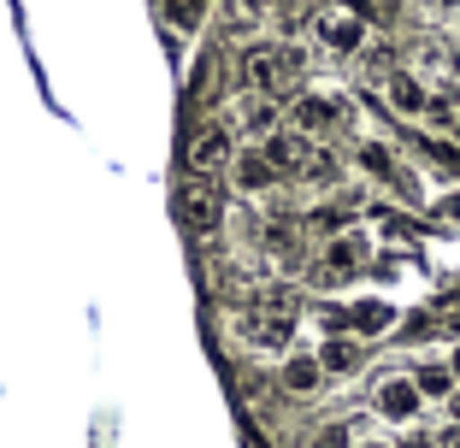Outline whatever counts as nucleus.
<instances>
[{
	"label": "nucleus",
	"mask_w": 460,
	"mask_h": 448,
	"mask_svg": "<svg viewBox=\"0 0 460 448\" xmlns=\"http://www.w3.org/2000/svg\"><path fill=\"white\" fill-rule=\"evenodd\" d=\"M218 89V54L207 48L201 59H195V71H190V95H213Z\"/></svg>",
	"instance_id": "nucleus-22"
},
{
	"label": "nucleus",
	"mask_w": 460,
	"mask_h": 448,
	"mask_svg": "<svg viewBox=\"0 0 460 448\" xmlns=\"http://www.w3.org/2000/svg\"><path fill=\"white\" fill-rule=\"evenodd\" d=\"M278 390L284 395H319L325 390V366H319V354H284L278 360Z\"/></svg>",
	"instance_id": "nucleus-14"
},
{
	"label": "nucleus",
	"mask_w": 460,
	"mask_h": 448,
	"mask_svg": "<svg viewBox=\"0 0 460 448\" xmlns=\"http://www.w3.org/2000/svg\"><path fill=\"white\" fill-rule=\"evenodd\" d=\"M342 325H349V337L378 342V337H390V330H395V307H390V301H354V307L342 312Z\"/></svg>",
	"instance_id": "nucleus-15"
},
{
	"label": "nucleus",
	"mask_w": 460,
	"mask_h": 448,
	"mask_svg": "<svg viewBox=\"0 0 460 448\" xmlns=\"http://www.w3.org/2000/svg\"><path fill=\"white\" fill-rule=\"evenodd\" d=\"M413 383H420L425 401H431V395H437V401H448V395L460 390L455 372H448V360H420V366H413Z\"/></svg>",
	"instance_id": "nucleus-19"
},
{
	"label": "nucleus",
	"mask_w": 460,
	"mask_h": 448,
	"mask_svg": "<svg viewBox=\"0 0 460 448\" xmlns=\"http://www.w3.org/2000/svg\"><path fill=\"white\" fill-rule=\"evenodd\" d=\"M366 259H372V242H366L360 231L331 236L325 254H319V266H313V289H331V284H342V277H354Z\"/></svg>",
	"instance_id": "nucleus-9"
},
{
	"label": "nucleus",
	"mask_w": 460,
	"mask_h": 448,
	"mask_svg": "<svg viewBox=\"0 0 460 448\" xmlns=\"http://www.w3.org/2000/svg\"><path fill=\"white\" fill-rule=\"evenodd\" d=\"M354 165H360L366 177H378V183H390V177H402V165H395V148L378 136H366L360 148H354Z\"/></svg>",
	"instance_id": "nucleus-18"
},
{
	"label": "nucleus",
	"mask_w": 460,
	"mask_h": 448,
	"mask_svg": "<svg viewBox=\"0 0 460 448\" xmlns=\"http://www.w3.org/2000/svg\"><path fill=\"white\" fill-rule=\"evenodd\" d=\"M402 59H407V71H413V77H425L431 89H437V83H455V77H460V54L448 48L443 30H425V36H413Z\"/></svg>",
	"instance_id": "nucleus-7"
},
{
	"label": "nucleus",
	"mask_w": 460,
	"mask_h": 448,
	"mask_svg": "<svg viewBox=\"0 0 460 448\" xmlns=\"http://www.w3.org/2000/svg\"><path fill=\"white\" fill-rule=\"evenodd\" d=\"M378 101L395 112V119H431L443 95H437L425 77H413L407 66H395V71H384V77H378Z\"/></svg>",
	"instance_id": "nucleus-6"
},
{
	"label": "nucleus",
	"mask_w": 460,
	"mask_h": 448,
	"mask_svg": "<svg viewBox=\"0 0 460 448\" xmlns=\"http://www.w3.org/2000/svg\"><path fill=\"white\" fill-rule=\"evenodd\" d=\"M289 124V107H278L271 95H254V89H243V95L230 101V130H248V136L266 142L271 130H284Z\"/></svg>",
	"instance_id": "nucleus-11"
},
{
	"label": "nucleus",
	"mask_w": 460,
	"mask_h": 448,
	"mask_svg": "<svg viewBox=\"0 0 460 448\" xmlns=\"http://www.w3.org/2000/svg\"><path fill=\"white\" fill-rule=\"evenodd\" d=\"M448 136H455V142H460V101H455V130H448Z\"/></svg>",
	"instance_id": "nucleus-29"
},
{
	"label": "nucleus",
	"mask_w": 460,
	"mask_h": 448,
	"mask_svg": "<svg viewBox=\"0 0 460 448\" xmlns=\"http://www.w3.org/2000/svg\"><path fill=\"white\" fill-rule=\"evenodd\" d=\"M236 337L248 342V348H260V354H296V312H260V307H248L243 319H236Z\"/></svg>",
	"instance_id": "nucleus-8"
},
{
	"label": "nucleus",
	"mask_w": 460,
	"mask_h": 448,
	"mask_svg": "<svg viewBox=\"0 0 460 448\" xmlns=\"http://www.w3.org/2000/svg\"><path fill=\"white\" fill-rule=\"evenodd\" d=\"M337 177H342V160H337L331 148H319V154H313V165H307V177H301V183H319V189H331Z\"/></svg>",
	"instance_id": "nucleus-21"
},
{
	"label": "nucleus",
	"mask_w": 460,
	"mask_h": 448,
	"mask_svg": "<svg viewBox=\"0 0 460 448\" xmlns=\"http://www.w3.org/2000/svg\"><path fill=\"white\" fill-rule=\"evenodd\" d=\"M395 448H437V436H431V431H407Z\"/></svg>",
	"instance_id": "nucleus-24"
},
{
	"label": "nucleus",
	"mask_w": 460,
	"mask_h": 448,
	"mask_svg": "<svg viewBox=\"0 0 460 448\" xmlns=\"http://www.w3.org/2000/svg\"><path fill=\"white\" fill-rule=\"evenodd\" d=\"M437 448H460V425H448V431L437 436Z\"/></svg>",
	"instance_id": "nucleus-25"
},
{
	"label": "nucleus",
	"mask_w": 460,
	"mask_h": 448,
	"mask_svg": "<svg viewBox=\"0 0 460 448\" xmlns=\"http://www.w3.org/2000/svg\"><path fill=\"white\" fill-rule=\"evenodd\" d=\"M425 408L420 383H413V372H390V378H378V390H372V413L390 425H413Z\"/></svg>",
	"instance_id": "nucleus-10"
},
{
	"label": "nucleus",
	"mask_w": 460,
	"mask_h": 448,
	"mask_svg": "<svg viewBox=\"0 0 460 448\" xmlns=\"http://www.w3.org/2000/svg\"><path fill=\"white\" fill-rule=\"evenodd\" d=\"M407 6H413L431 30H455L460 24V0H407Z\"/></svg>",
	"instance_id": "nucleus-20"
},
{
	"label": "nucleus",
	"mask_w": 460,
	"mask_h": 448,
	"mask_svg": "<svg viewBox=\"0 0 460 448\" xmlns=\"http://www.w3.org/2000/svg\"><path fill=\"white\" fill-rule=\"evenodd\" d=\"M236 130H230V119H207L195 124V136L183 142V165H190V177H218L236 165Z\"/></svg>",
	"instance_id": "nucleus-5"
},
{
	"label": "nucleus",
	"mask_w": 460,
	"mask_h": 448,
	"mask_svg": "<svg viewBox=\"0 0 460 448\" xmlns=\"http://www.w3.org/2000/svg\"><path fill=\"white\" fill-rule=\"evenodd\" d=\"M354 448H395V443H384V436H366V443H354Z\"/></svg>",
	"instance_id": "nucleus-27"
},
{
	"label": "nucleus",
	"mask_w": 460,
	"mask_h": 448,
	"mask_svg": "<svg viewBox=\"0 0 460 448\" xmlns=\"http://www.w3.org/2000/svg\"><path fill=\"white\" fill-rule=\"evenodd\" d=\"M225 177H230V189H236V195H271L278 183H284V177L271 171V160H266L260 148H243V154H236V165H230Z\"/></svg>",
	"instance_id": "nucleus-13"
},
{
	"label": "nucleus",
	"mask_w": 460,
	"mask_h": 448,
	"mask_svg": "<svg viewBox=\"0 0 460 448\" xmlns=\"http://www.w3.org/2000/svg\"><path fill=\"white\" fill-rule=\"evenodd\" d=\"M260 24H266V0H225V13H218V36L230 41H248Z\"/></svg>",
	"instance_id": "nucleus-17"
},
{
	"label": "nucleus",
	"mask_w": 460,
	"mask_h": 448,
	"mask_svg": "<svg viewBox=\"0 0 460 448\" xmlns=\"http://www.w3.org/2000/svg\"><path fill=\"white\" fill-rule=\"evenodd\" d=\"M301 71H307V54H301V48H278V41L243 48V59H236V77H243V89H254V95H271V101L289 95Z\"/></svg>",
	"instance_id": "nucleus-1"
},
{
	"label": "nucleus",
	"mask_w": 460,
	"mask_h": 448,
	"mask_svg": "<svg viewBox=\"0 0 460 448\" xmlns=\"http://www.w3.org/2000/svg\"><path fill=\"white\" fill-rule=\"evenodd\" d=\"M448 372H455V383H460V348H455V354H448Z\"/></svg>",
	"instance_id": "nucleus-28"
},
{
	"label": "nucleus",
	"mask_w": 460,
	"mask_h": 448,
	"mask_svg": "<svg viewBox=\"0 0 460 448\" xmlns=\"http://www.w3.org/2000/svg\"><path fill=\"white\" fill-rule=\"evenodd\" d=\"M289 130H301L313 142L337 136V130H354V101L337 95V89H301L289 101Z\"/></svg>",
	"instance_id": "nucleus-3"
},
{
	"label": "nucleus",
	"mask_w": 460,
	"mask_h": 448,
	"mask_svg": "<svg viewBox=\"0 0 460 448\" xmlns=\"http://www.w3.org/2000/svg\"><path fill=\"white\" fill-rule=\"evenodd\" d=\"M307 448H354V431H349L342 419H325L319 431L307 436Z\"/></svg>",
	"instance_id": "nucleus-23"
},
{
	"label": "nucleus",
	"mask_w": 460,
	"mask_h": 448,
	"mask_svg": "<svg viewBox=\"0 0 460 448\" xmlns=\"http://www.w3.org/2000/svg\"><path fill=\"white\" fill-rule=\"evenodd\" d=\"M172 206H177V224H183V231H195V236H218L230 224L218 177H183V183H177V195H172Z\"/></svg>",
	"instance_id": "nucleus-4"
},
{
	"label": "nucleus",
	"mask_w": 460,
	"mask_h": 448,
	"mask_svg": "<svg viewBox=\"0 0 460 448\" xmlns=\"http://www.w3.org/2000/svg\"><path fill=\"white\" fill-rule=\"evenodd\" d=\"M319 366H325V378H354V372L366 366V342L360 337H325L319 342Z\"/></svg>",
	"instance_id": "nucleus-16"
},
{
	"label": "nucleus",
	"mask_w": 460,
	"mask_h": 448,
	"mask_svg": "<svg viewBox=\"0 0 460 448\" xmlns=\"http://www.w3.org/2000/svg\"><path fill=\"white\" fill-rule=\"evenodd\" d=\"M448 425H460V390L448 395Z\"/></svg>",
	"instance_id": "nucleus-26"
},
{
	"label": "nucleus",
	"mask_w": 460,
	"mask_h": 448,
	"mask_svg": "<svg viewBox=\"0 0 460 448\" xmlns=\"http://www.w3.org/2000/svg\"><path fill=\"white\" fill-rule=\"evenodd\" d=\"M307 36H313V48H319V54H331V59H360L366 48H372V24H366V18H354L342 0L313 6Z\"/></svg>",
	"instance_id": "nucleus-2"
},
{
	"label": "nucleus",
	"mask_w": 460,
	"mask_h": 448,
	"mask_svg": "<svg viewBox=\"0 0 460 448\" xmlns=\"http://www.w3.org/2000/svg\"><path fill=\"white\" fill-rule=\"evenodd\" d=\"M260 154L271 160V171H278V177H307V165H313V154H319V142L284 124V130H271V136L260 142Z\"/></svg>",
	"instance_id": "nucleus-12"
}]
</instances>
